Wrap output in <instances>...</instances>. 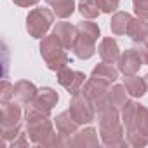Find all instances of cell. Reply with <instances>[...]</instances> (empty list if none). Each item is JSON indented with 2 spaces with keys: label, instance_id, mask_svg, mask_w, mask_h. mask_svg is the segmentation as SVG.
I'll list each match as a JSON object with an SVG mask.
<instances>
[{
  "label": "cell",
  "instance_id": "1",
  "mask_svg": "<svg viewBox=\"0 0 148 148\" xmlns=\"http://www.w3.org/2000/svg\"><path fill=\"white\" fill-rule=\"evenodd\" d=\"M26 127H28V134L35 143H42V145H58V141L54 139V129L51 120L47 119V115L44 113H37V112H26Z\"/></svg>",
  "mask_w": 148,
  "mask_h": 148
},
{
  "label": "cell",
  "instance_id": "2",
  "mask_svg": "<svg viewBox=\"0 0 148 148\" xmlns=\"http://www.w3.org/2000/svg\"><path fill=\"white\" fill-rule=\"evenodd\" d=\"M63 49H64V45L54 33L49 37H44V40L40 44V54L45 59L49 70L59 71L64 66H68V56Z\"/></svg>",
  "mask_w": 148,
  "mask_h": 148
},
{
  "label": "cell",
  "instance_id": "3",
  "mask_svg": "<svg viewBox=\"0 0 148 148\" xmlns=\"http://www.w3.org/2000/svg\"><path fill=\"white\" fill-rule=\"evenodd\" d=\"M122 120L127 132H139L148 136V108L134 101H127L122 108Z\"/></svg>",
  "mask_w": 148,
  "mask_h": 148
},
{
  "label": "cell",
  "instance_id": "4",
  "mask_svg": "<svg viewBox=\"0 0 148 148\" xmlns=\"http://www.w3.org/2000/svg\"><path fill=\"white\" fill-rule=\"evenodd\" d=\"M52 21H54V12L52 11H49V9H33L26 18L28 33L35 38H42V37H45Z\"/></svg>",
  "mask_w": 148,
  "mask_h": 148
},
{
  "label": "cell",
  "instance_id": "5",
  "mask_svg": "<svg viewBox=\"0 0 148 148\" xmlns=\"http://www.w3.org/2000/svg\"><path fill=\"white\" fill-rule=\"evenodd\" d=\"M19 120L21 110L16 103H2V136L4 139H11L19 134Z\"/></svg>",
  "mask_w": 148,
  "mask_h": 148
},
{
  "label": "cell",
  "instance_id": "6",
  "mask_svg": "<svg viewBox=\"0 0 148 148\" xmlns=\"http://www.w3.org/2000/svg\"><path fill=\"white\" fill-rule=\"evenodd\" d=\"M94 112H96V108H94V105L87 99V96L82 92H79V94H75L73 96V99H71V105H70V113H71V117L75 119L79 124H87V122H91L92 119H94Z\"/></svg>",
  "mask_w": 148,
  "mask_h": 148
},
{
  "label": "cell",
  "instance_id": "7",
  "mask_svg": "<svg viewBox=\"0 0 148 148\" xmlns=\"http://www.w3.org/2000/svg\"><path fill=\"white\" fill-rule=\"evenodd\" d=\"M58 82L71 96H75V94L82 92V87H84V82H86V75L82 71H75V70L64 66L63 70L58 71Z\"/></svg>",
  "mask_w": 148,
  "mask_h": 148
},
{
  "label": "cell",
  "instance_id": "8",
  "mask_svg": "<svg viewBox=\"0 0 148 148\" xmlns=\"http://www.w3.org/2000/svg\"><path fill=\"white\" fill-rule=\"evenodd\" d=\"M58 103V94L56 91H52L51 87H44L42 91H38V94L33 98V101L28 103L26 112H37V113H44L49 115L52 106Z\"/></svg>",
  "mask_w": 148,
  "mask_h": 148
},
{
  "label": "cell",
  "instance_id": "9",
  "mask_svg": "<svg viewBox=\"0 0 148 148\" xmlns=\"http://www.w3.org/2000/svg\"><path fill=\"white\" fill-rule=\"evenodd\" d=\"M141 64H143V61L138 56L136 49H129L124 54H120V58H119V70L124 75H134Z\"/></svg>",
  "mask_w": 148,
  "mask_h": 148
},
{
  "label": "cell",
  "instance_id": "10",
  "mask_svg": "<svg viewBox=\"0 0 148 148\" xmlns=\"http://www.w3.org/2000/svg\"><path fill=\"white\" fill-rule=\"evenodd\" d=\"M94 44H96V40H94L92 37H89V35L79 32L77 40H75V44H73L71 49H73V52H75L77 58H80V59H89V58L94 54V51H96Z\"/></svg>",
  "mask_w": 148,
  "mask_h": 148
},
{
  "label": "cell",
  "instance_id": "11",
  "mask_svg": "<svg viewBox=\"0 0 148 148\" xmlns=\"http://www.w3.org/2000/svg\"><path fill=\"white\" fill-rule=\"evenodd\" d=\"M52 33L61 40V44L64 45V49H71L73 44H75V40H77L79 30H77V26H71L70 23H58L54 26Z\"/></svg>",
  "mask_w": 148,
  "mask_h": 148
},
{
  "label": "cell",
  "instance_id": "12",
  "mask_svg": "<svg viewBox=\"0 0 148 148\" xmlns=\"http://www.w3.org/2000/svg\"><path fill=\"white\" fill-rule=\"evenodd\" d=\"M91 79L96 80V82H99V84L110 86V84H113V82L117 80V70H115L112 64H108V63L103 61L101 64H98V66L92 70Z\"/></svg>",
  "mask_w": 148,
  "mask_h": 148
},
{
  "label": "cell",
  "instance_id": "13",
  "mask_svg": "<svg viewBox=\"0 0 148 148\" xmlns=\"http://www.w3.org/2000/svg\"><path fill=\"white\" fill-rule=\"evenodd\" d=\"M99 56L105 63L108 64H113L115 61H119L120 58V51H119V45L113 38H103L101 44H99Z\"/></svg>",
  "mask_w": 148,
  "mask_h": 148
},
{
  "label": "cell",
  "instance_id": "14",
  "mask_svg": "<svg viewBox=\"0 0 148 148\" xmlns=\"http://www.w3.org/2000/svg\"><path fill=\"white\" fill-rule=\"evenodd\" d=\"M37 94H38L37 87H35L32 82H28V80H21V82H18V84L14 86V98H16L19 103L28 105L30 101H33V98H35Z\"/></svg>",
  "mask_w": 148,
  "mask_h": 148
},
{
  "label": "cell",
  "instance_id": "15",
  "mask_svg": "<svg viewBox=\"0 0 148 148\" xmlns=\"http://www.w3.org/2000/svg\"><path fill=\"white\" fill-rule=\"evenodd\" d=\"M125 33H127L129 38L134 40V42H141V40H145V38L148 37V23H146V19H143V18L131 19Z\"/></svg>",
  "mask_w": 148,
  "mask_h": 148
},
{
  "label": "cell",
  "instance_id": "16",
  "mask_svg": "<svg viewBox=\"0 0 148 148\" xmlns=\"http://www.w3.org/2000/svg\"><path fill=\"white\" fill-rule=\"evenodd\" d=\"M56 127H58V132L59 136H68V134H75L77 132V127H79V122L71 117L70 110L61 113L58 119H56Z\"/></svg>",
  "mask_w": 148,
  "mask_h": 148
},
{
  "label": "cell",
  "instance_id": "17",
  "mask_svg": "<svg viewBox=\"0 0 148 148\" xmlns=\"http://www.w3.org/2000/svg\"><path fill=\"white\" fill-rule=\"evenodd\" d=\"M124 86H125L127 92H129L131 96H134V98H141V96L145 94V91L148 89L145 79H139V77H134V75H125Z\"/></svg>",
  "mask_w": 148,
  "mask_h": 148
},
{
  "label": "cell",
  "instance_id": "18",
  "mask_svg": "<svg viewBox=\"0 0 148 148\" xmlns=\"http://www.w3.org/2000/svg\"><path fill=\"white\" fill-rule=\"evenodd\" d=\"M45 2L54 9V14L61 19L71 16L73 9H75V2L73 0H45Z\"/></svg>",
  "mask_w": 148,
  "mask_h": 148
},
{
  "label": "cell",
  "instance_id": "19",
  "mask_svg": "<svg viewBox=\"0 0 148 148\" xmlns=\"http://www.w3.org/2000/svg\"><path fill=\"white\" fill-rule=\"evenodd\" d=\"M125 86H113L110 91H108V99L112 103L113 108L117 110H122L124 105L127 103V98H125Z\"/></svg>",
  "mask_w": 148,
  "mask_h": 148
},
{
  "label": "cell",
  "instance_id": "20",
  "mask_svg": "<svg viewBox=\"0 0 148 148\" xmlns=\"http://www.w3.org/2000/svg\"><path fill=\"white\" fill-rule=\"evenodd\" d=\"M132 18L127 14V12H117L113 18H112V23H110V26H112V32L115 33V35H124L125 32H127V26H129V21H131Z\"/></svg>",
  "mask_w": 148,
  "mask_h": 148
},
{
  "label": "cell",
  "instance_id": "21",
  "mask_svg": "<svg viewBox=\"0 0 148 148\" xmlns=\"http://www.w3.org/2000/svg\"><path fill=\"white\" fill-rule=\"evenodd\" d=\"M79 7H80V14H82L84 18H89V19L98 18V14H99V11H101L96 0H80Z\"/></svg>",
  "mask_w": 148,
  "mask_h": 148
},
{
  "label": "cell",
  "instance_id": "22",
  "mask_svg": "<svg viewBox=\"0 0 148 148\" xmlns=\"http://www.w3.org/2000/svg\"><path fill=\"white\" fill-rule=\"evenodd\" d=\"M75 136L77 138H75V141H73V145H91V146L98 145V136H96L94 129H86L82 132H77Z\"/></svg>",
  "mask_w": 148,
  "mask_h": 148
},
{
  "label": "cell",
  "instance_id": "23",
  "mask_svg": "<svg viewBox=\"0 0 148 148\" xmlns=\"http://www.w3.org/2000/svg\"><path fill=\"white\" fill-rule=\"evenodd\" d=\"M77 30L82 32V33H86V35H89V37H92L94 40H98V37H99V28H98V25H94V23H91V21L79 23Z\"/></svg>",
  "mask_w": 148,
  "mask_h": 148
},
{
  "label": "cell",
  "instance_id": "24",
  "mask_svg": "<svg viewBox=\"0 0 148 148\" xmlns=\"http://www.w3.org/2000/svg\"><path fill=\"white\" fill-rule=\"evenodd\" d=\"M134 2V11L138 18H143L148 21V0H132Z\"/></svg>",
  "mask_w": 148,
  "mask_h": 148
},
{
  "label": "cell",
  "instance_id": "25",
  "mask_svg": "<svg viewBox=\"0 0 148 148\" xmlns=\"http://www.w3.org/2000/svg\"><path fill=\"white\" fill-rule=\"evenodd\" d=\"M148 136H145V134H139V132H127V143L129 145H134V146H143V145H146V139Z\"/></svg>",
  "mask_w": 148,
  "mask_h": 148
},
{
  "label": "cell",
  "instance_id": "26",
  "mask_svg": "<svg viewBox=\"0 0 148 148\" xmlns=\"http://www.w3.org/2000/svg\"><path fill=\"white\" fill-rule=\"evenodd\" d=\"M103 12H115L119 9V0H96Z\"/></svg>",
  "mask_w": 148,
  "mask_h": 148
},
{
  "label": "cell",
  "instance_id": "27",
  "mask_svg": "<svg viewBox=\"0 0 148 148\" xmlns=\"http://www.w3.org/2000/svg\"><path fill=\"white\" fill-rule=\"evenodd\" d=\"M134 49H136V52H138V56L141 58V61H143V64H148V44H146L145 40H141V42H136V45H134Z\"/></svg>",
  "mask_w": 148,
  "mask_h": 148
},
{
  "label": "cell",
  "instance_id": "28",
  "mask_svg": "<svg viewBox=\"0 0 148 148\" xmlns=\"http://www.w3.org/2000/svg\"><path fill=\"white\" fill-rule=\"evenodd\" d=\"M0 98H2V103H9V99L14 98V86H11L7 80L2 82V94H0Z\"/></svg>",
  "mask_w": 148,
  "mask_h": 148
},
{
  "label": "cell",
  "instance_id": "29",
  "mask_svg": "<svg viewBox=\"0 0 148 148\" xmlns=\"http://www.w3.org/2000/svg\"><path fill=\"white\" fill-rule=\"evenodd\" d=\"M38 0H14V4H18V5H21V7H28V5H33V4H37Z\"/></svg>",
  "mask_w": 148,
  "mask_h": 148
},
{
  "label": "cell",
  "instance_id": "30",
  "mask_svg": "<svg viewBox=\"0 0 148 148\" xmlns=\"http://www.w3.org/2000/svg\"><path fill=\"white\" fill-rule=\"evenodd\" d=\"M145 82H146V87H148V75L145 77Z\"/></svg>",
  "mask_w": 148,
  "mask_h": 148
}]
</instances>
